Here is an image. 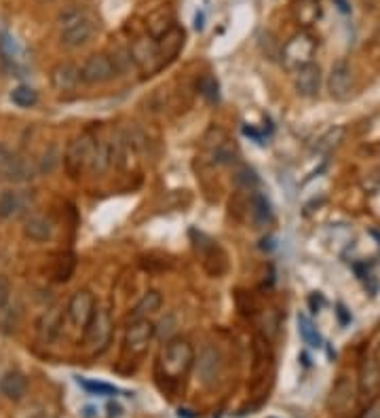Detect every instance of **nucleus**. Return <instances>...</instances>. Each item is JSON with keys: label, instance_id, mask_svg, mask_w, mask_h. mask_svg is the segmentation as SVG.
Returning <instances> with one entry per match:
<instances>
[{"label": "nucleus", "instance_id": "1", "mask_svg": "<svg viewBox=\"0 0 380 418\" xmlns=\"http://www.w3.org/2000/svg\"><path fill=\"white\" fill-rule=\"evenodd\" d=\"M97 32V21L85 9H68L60 15V43L68 49L87 45Z\"/></svg>", "mask_w": 380, "mask_h": 418}, {"label": "nucleus", "instance_id": "2", "mask_svg": "<svg viewBox=\"0 0 380 418\" xmlns=\"http://www.w3.org/2000/svg\"><path fill=\"white\" fill-rule=\"evenodd\" d=\"M195 363V348L186 338L169 340L158 357V370L167 380H182Z\"/></svg>", "mask_w": 380, "mask_h": 418}, {"label": "nucleus", "instance_id": "3", "mask_svg": "<svg viewBox=\"0 0 380 418\" xmlns=\"http://www.w3.org/2000/svg\"><path fill=\"white\" fill-rule=\"evenodd\" d=\"M85 336L82 342L89 348L91 355H99L108 348L112 332H114V321H112V313L108 307H95L93 317L89 319V324L85 326Z\"/></svg>", "mask_w": 380, "mask_h": 418}, {"label": "nucleus", "instance_id": "4", "mask_svg": "<svg viewBox=\"0 0 380 418\" xmlns=\"http://www.w3.org/2000/svg\"><path fill=\"white\" fill-rule=\"evenodd\" d=\"M317 51V40L308 32H298L294 34L281 49V62L286 70L296 72L304 66L313 64V55Z\"/></svg>", "mask_w": 380, "mask_h": 418}, {"label": "nucleus", "instance_id": "5", "mask_svg": "<svg viewBox=\"0 0 380 418\" xmlns=\"http://www.w3.org/2000/svg\"><path fill=\"white\" fill-rule=\"evenodd\" d=\"M38 167L34 161L9 150L4 144H0V180L13 182V184H26L32 177H36Z\"/></svg>", "mask_w": 380, "mask_h": 418}, {"label": "nucleus", "instance_id": "6", "mask_svg": "<svg viewBox=\"0 0 380 418\" xmlns=\"http://www.w3.org/2000/svg\"><path fill=\"white\" fill-rule=\"evenodd\" d=\"M93 146H95V138L89 133H82L75 138L64 155V167L68 171V175L76 180L82 171H89L91 163V155H93Z\"/></svg>", "mask_w": 380, "mask_h": 418}, {"label": "nucleus", "instance_id": "7", "mask_svg": "<svg viewBox=\"0 0 380 418\" xmlns=\"http://www.w3.org/2000/svg\"><path fill=\"white\" fill-rule=\"evenodd\" d=\"M222 372H224V359H222V353L207 344L203 346L199 359H197V376H199V383L207 389L216 387L222 378Z\"/></svg>", "mask_w": 380, "mask_h": 418}, {"label": "nucleus", "instance_id": "8", "mask_svg": "<svg viewBox=\"0 0 380 418\" xmlns=\"http://www.w3.org/2000/svg\"><path fill=\"white\" fill-rule=\"evenodd\" d=\"M114 75H116L114 62L106 53H93L80 66V81L87 84L108 83L114 79Z\"/></svg>", "mask_w": 380, "mask_h": 418}, {"label": "nucleus", "instance_id": "9", "mask_svg": "<svg viewBox=\"0 0 380 418\" xmlns=\"http://www.w3.org/2000/svg\"><path fill=\"white\" fill-rule=\"evenodd\" d=\"M156 332V328L152 326L148 319H138V321H129L127 332H125V353L127 355H144L148 348V342L152 340V336Z\"/></svg>", "mask_w": 380, "mask_h": 418}, {"label": "nucleus", "instance_id": "10", "mask_svg": "<svg viewBox=\"0 0 380 418\" xmlns=\"http://www.w3.org/2000/svg\"><path fill=\"white\" fill-rule=\"evenodd\" d=\"M95 307H97L95 296L89 290H78L72 294V298L66 307V315H68V319L75 328L85 330V326L89 324V319L95 313Z\"/></svg>", "mask_w": 380, "mask_h": 418}, {"label": "nucleus", "instance_id": "11", "mask_svg": "<svg viewBox=\"0 0 380 418\" xmlns=\"http://www.w3.org/2000/svg\"><path fill=\"white\" fill-rule=\"evenodd\" d=\"M353 72L349 68L347 62H338L334 64L332 72H330V79H327V89H330V95L338 101H344L353 95Z\"/></svg>", "mask_w": 380, "mask_h": 418}, {"label": "nucleus", "instance_id": "12", "mask_svg": "<svg viewBox=\"0 0 380 418\" xmlns=\"http://www.w3.org/2000/svg\"><path fill=\"white\" fill-rule=\"evenodd\" d=\"M64 315H66V311L60 304H55V307L47 309L38 317V321H36V334H38V340L43 344H51L60 336L62 326H64Z\"/></svg>", "mask_w": 380, "mask_h": 418}, {"label": "nucleus", "instance_id": "13", "mask_svg": "<svg viewBox=\"0 0 380 418\" xmlns=\"http://www.w3.org/2000/svg\"><path fill=\"white\" fill-rule=\"evenodd\" d=\"M129 55H131V62H136L138 68L144 70V72H148V75L161 68L158 51H156L154 38H138V40L131 45Z\"/></svg>", "mask_w": 380, "mask_h": 418}, {"label": "nucleus", "instance_id": "14", "mask_svg": "<svg viewBox=\"0 0 380 418\" xmlns=\"http://www.w3.org/2000/svg\"><path fill=\"white\" fill-rule=\"evenodd\" d=\"M156 43V51H158V62L161 66H167L169 62H173L180 53V49L184 47V30L173 26L167 34H163L161 38L154 40Z\"/></svg>", "mask_w": 380, "mask_h": 418}, {"label": "nucleus", "instance_id": "15", "mask_svg": "<svg viewBox=\"0 0 380 418\" xmlns=\"http://www.w3.org/2000/svg\"><path fill=\"white\" fill-rule=\"evenodd\" d=\"M51 84L55 91H75L80 84V68L72 62H60L51 68Z\"/></svg>", "mask_w": 380, "mask_h": 418}, {"label": "nucleus", "instance_id": "16", "mask_svg": "<svg viewBox=\"0 0 380 418\" xmlns=\"http://www.w3.org/2000/svg\"><path fill=\"white\" fill-rule=\"evenodd\" d=\"M53 231H55V226H53L51 218H47L43 214H32L23 222V235H26V239H30L34 243L49 241L53 237Z\"/></svg>", "mask_w": 380, "mask_h": 418}, {"label": "nucleus", "instance_id": "17", "mask_svg": "<svg viewBox=\"0 0 380 418\" xmlns=\"http://www.w3.org/2000/svg\"><path fill=\"white\" fill-rule=\"evenodd\" d=\"M321 87V68L317 64H308L294 72V89L303 97H315Z\"/></svg>", "mask_w": 380, "mask_h": 418}, {"label": "nucleus", "instance_id": "18", "mask_svg": "<svg viewBox=\"0 0 380 418\" xmlns=\"http://www.w3.org/2000/svg\"><path fill=\"white\" fill-rule=\"evenodd\" d=\"M0 393L11 402H21L28 393V378L17 370L6 372L0 378Z\"/></svg>", "mask_w": 380, "mask_h": 418}, {"label": "nucleus", "instance_id": "19", "mask_svg": "<svg viewBox=\"0 0 380 418\" xmlns=\"http://www.w3.org/2000/svg\"><path fill=\"white\" fill-rule=\"evenodd\" d=\"M292 15L303 28H310L321 17V4L319 0H292Z\"/></svg>", "mask_w": 380, "mask_h": 418}, {"label": "nucleus", "instance_id": "20", "mask_svg": "<svg viewBox=\"0 0 380 418\" xmlns=\"http://www.w3.org/2000/svg\"><path fill=\"white\" fill-rule=\"evenodd\" d=\"M110 165H112V148H110V144L104 142V140H95L91 163H89V171L93 175H102V173L108 171Z\"/></svg>", "mask_w": 380, "mask_h": 418}, {"label": "nucleus", "instance_id": "21", "mask_svg": "<svg viewBox=\"0 0 380 418\" xmlns=\"http://www.w3.org/2000/svg\"><path fill=\"white\" fill-rule=\"evenodd\" d=\"M26 207V201H23V194L17 192V190H2L0 192V218L9 220V218H15L23 211Z\"/></svg>", "mask_w": 380, "mask_h": 418}, {"label": "nucleus", "instance_id": "22", "mask_svg": "<svg viewBox=\"0 0 380 418\" xmlns=\"http://www.w3.org/2000/svg\"><path fill=\"white\" fill-rule=\"evenodd\" d=\"M247 211H249L251 220H254L258 226L268 224V222H271V218H273L271 203H268V201H266V197H264V194H260V192H251L249 203H247Z\"/></svg>", "mask_w": 380, "mask_h": 418}, {"label": "nucleus", "instance_id": "23", "mask_svg": "<svg viewBox=\"0 0 380 418\" xmlns=\"http://www.w3.org/2000/svg\"><path fill=\"white\" fill-rule=\"evenodd\" d=\"M146 26H148L151 38L156 40V38H161L163 34H167V32L175 26V21H173V15H171L169 9H158V11H154V13L148 15Z\"/></svg>", "mask_w": 380, "mask_h": 418}, {"label": "nucleus", "instance_id": "24", "mask_svg": "<svg viewBox=\"0 0 380 418\" xmlns=\"http://www.w3.org/2000/svg\"><path fill=\"white\" fill-rule=\"evenodd\" d=\"M163 304V296L156 292V290H151L142 296V300L134 307L131 315H129V321H138V319H148V315L156 313Z\"/></svg>", "mask_w": 380, "mask_h": 418}, {"label": "nucleus", "instance_id": "25", "mask_svg": "<svg viewBox=\"0 0 380 418\" xmlns=\"http://www.w3.org/2000/svg\"><path fill=\"white\" fill-rule=\"evenodd\" d=\"M359 385H362V393L368 395V393H374L380 389V363L374 361V359H366L362 363V378H359Z\"/></svg>", "mask_w": 380, "mask_h": 418}, {"label": "nucleus", "instance_id": "26", "mask_svg": "<svg viewBox=\"0 0 380 418\" xmlns=\"http://www.w3.org/2000/svg\"><path fill=\"white\" fill-rule=\"evenodd\" d=\"M353 404V387L351 383L342 376L336 387L332 389V397H330V408L332 410H344Z\"/></svg>", "mask_w": 380, "mask_h": 418}, {"label": "nucleus", "instance_id": "27", "mask_svg": "<svg viewBox=\"0 0 380 418\" xmlns=\"http://www.w3.org/2000/svg\"><path fill=\"white\" fill-rule=\"evenodd\" d=\"M11 101L19 108H34L38 104V93L28 84H19L11 91Z\"/></svg>", "mask_w": 380, "mask_h": 418}, {"label": "nucleus", "instance_id": "28", "mask_svg": "<svg viewBox=\"0 0 380 418\" xmlns=\"http://www.w3.org/2000/svg\"><path fill=\"white\" fill-rule=\"evenodd\" d=\"M197 91L210 101V104H216L220 99V84L218 81L212 77V75H205L197 81Z\"/></svg>", "mask_w": 380, "mask_h": 418}, {"label": "nucleus", "instance_id": "29", "mask_svg": "<svg viewBox=\"0 0 380 418\" xmlns=\"http://www.w3.org/2000/svg\"><path fill=\"white\" fill-rule=\"evenodd\" d=\"M298 332H300V338L304 340V344H308V346H321V336L317 332L315 324L306 315H298Z\"/></svg>", "mask_w": 380, "mask_h": 418}, {"label": "nucleus", "instance_id": "30", "mask_svg": "<svg viewBox=\"0 0 380 418\" xmlns=\"http://www.w3.org/2000/svg\"><path fill=\"white\" fill-rule=\"evenodd\" d=\"M342 136H344V129H342V127L330 129V131L317 142V150H319V153H330L332 148L338 146V142L342 140Z\"/></svg>", "mask_w": 380, "mask_h": 418}, {"label": "nucleus", "instance_id": "31", "mask_svg": "<svg viewBox=\"0 0 380 418\" xmlns=\"http://www.w3.org/2000/svg\"><path fill=\"white\" fill-rule=\"evenodd\" d=\"M234 182H237V186L239 188H245V190H251V188H256L258 186V182H260V177L256 175V171L251 167H241L237 173H234Z\"/></svg>", "mask_w": 380, "mask_h": 418}, {"label": "nucleus", "instance_id": "32", "mask_svg": "<svg viewBox=\"0 0 380 418\" xmlns=\"http://www.w3.org/2000/svg\"><path fill=\"white\" fill-rule=\"evenodd\" d=\"M78 385L82 389H87L89 393H97V395H116L119 389L106 383H95V380H87V378H78Z\"/></svg>", "mask_w": 380, "mask_h": 418}, {"label": "nucleus", "instance_id": "33", "mask_svg": "<svg viewBox=\"0 0 380 418\" xmlns=\"http://www.w3.org/2000/svg\"><path fill=\"white\" fill-rule=\"evenodd\" d=\"M58 163H60V153H58L55 146H49L43 153V159H40V163L36 167H38V173H51L53 169L58 167Z\"/></svg>", "mask_w": 380, "mask_h": 418}, {"label": "nucleus", "instance_id": "34", "mask_svg": "<svg viewBox=\"0 0 380 418\" xmlns=\"http://www.w3.org/2000/svg\"><path fill=\"white\" fill-rule=\"evenodd\" d=\"M9 296H11V283L4 275H0V309L9 302Z\"/></svg>", "mask_w": 380, "mask_h": 418}, {"label": "nucleus", "instance_id": "35", "mask_svg": "<svg viewBox=\"0 0 380 418\" xmlns=\"http://www.w3.org/2000/svg\"><path fill=\"white\" fill-rule=\"evenodd\" d=\"M203 19H205V15L203 13H197V17H195V28L197 30H203Z\"/></svg>", "mask_w": 380, "mask_h": 418}, {"label": "nucleus", "instance_id": "36", "mask_svg": "<svg viewBox=\"0 0 380 418\" xmlns=\"http://www.w3.org/2000/svg\"><path fill=\"white\" fill-rule=\"evenodd\" d=\"M336 2H338V9H340L342 13H349V11H351V6H349L347 0H336Z\"/></svg>", "mask_w": 380, "mask_h": 418}, {"label": "nucleus", "instance_id": "37", "mask_svg": "<svg viewBox=\"0 0 380 418\" xmlns=\"http://www.w3.org/2000/svg\"><path fill=\"white\" fill-rule=\"evenodd\" d=\"M362 418H380V410L379 408H372V410H368Z\"/></svg>", "mask_w": 380, "mask_h": 418}, {"label": "nucleus", "instance_id": "38", "mask_svg": "<svg viewBox=\"0 0 380 418\" xmlns=\"http://www.w3.org/2000/svg\"><path fill=\"white\" fill-rule=\"evenodd\" d=\"M108 410H110V417H119V414H121V408H119L116 404H110Z\"/></svg>", "mask_w": 380, "mask_h": 418}, {"label": "nucleus", "instance_id": "39", "mask_svg": "<svg viewBox=\"0 0 380 418\" xmlns=\"http://www.w3.org/2000/svg\"><path fill=\"white\" fill-rule=\"evenodd\" d=\"M40 2H51V0H40Z\"/></svg>", "mask_w": 380, "mask_h": 418}]
</instances>
